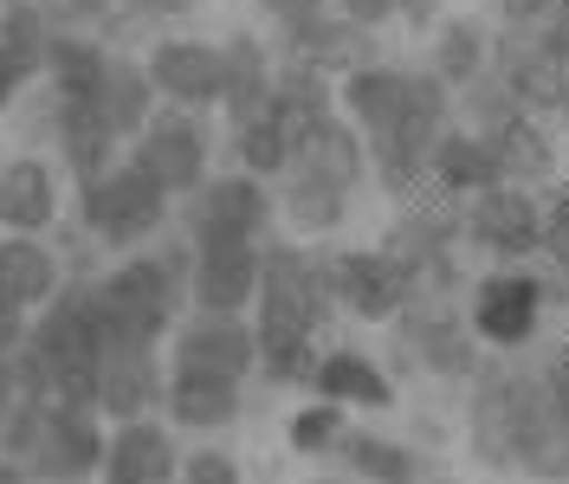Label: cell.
<instances>
[{
  "mask_svg": "<svg viewBox=\"0 0 569 484\" xmlns=\"http://www.w3.org/2000/svg\"><path fill=\"white\" fill-rule=\"evenodd\" d=\"M98 284V323H104V349H162L169 330L188 311V240H149L142 252L117 259Z\"/></svg>",
  "mask_w": 569,
  "mask_h": 484,
  "instance_id": "6da1fadb",
  "label": "cell"
},
{
  "mask_svg": "<svg viewBox=\"0 0 569 484\" xmlns=\"http://www.w3.org/2000/svg\"><path fill=\"white\" fill-rule=\"evenodd\" d=\"M130 155L181 201L188 188H201V181L213 174L208 117H201V110H181V104H156V117L130 137Z\"/></svg>",
  "mask_w": 569,
  "mask_h": 484,
  "instance_id": "52a82bcc",
  "label": "cell"
},
{
  "mask_svg": "<svg viewBox=\"0 0 569 484\" xmlns=\"http://www.w3.org/2000/svg\"><path fill=\"white\" fill-rule=\"evenodd\" d=\"M181 433H227L247 414V381L208 375V369H162V407Z\"/></svg>",
  "mask_w": 569,
  "mask_h": 484,
  "instance_id": "2e32d148",
  "label": "cell"
},
{
  "mask_svg": "<svg viewBox=\"0 0 569 484\" xmlns=\"http://www.w3.org/2000/svg\"><path fill=\"white\" fill-rule=\"evenodd\" d=\"M330 13L350 20V27H362V33H382L395 20V0H330Z\"/></svg>",
  "mask_w": 569,
  "mask_h": 484,
  "instance_id": "74e56055",
  "label": "cell"
},
{
  "mask_svg": "<svg viewBox=\"0 0 569 484\" xmlns=\"http://www.w3.org/2000/svg\"><path fill=\"white\" fill-rule=\"evenodd\" d=\"M220 65H227V123H252V117H266L272 110V46L259 33H233L220 46Z\"/></svg>",
  "mask_w": 569,
  "mask_h": 484,
  "instance_id": "83f0119b",
  "label": "cell"
},
{
  "mask_svg": "<svg viewBox=\"0 0 569 484\" xmlns=\"http://www.w3.org/2000/svg\"><path fill=\"white\" fill-rule=\"evenodd\" d=\"M46 39H52V7L46 0H0V46L20 65H46Z\"/></svg>",
  "mask_w": 569,
  "mask_h": 484,
  "instance_id": "1f68e13d",
  "label": "cell"
},
{
  "mask_svg": "<svg viewBox=\"0 0 569 484\" xmlns=\"http://www.w3.org/2000/svg\"><path fill=\"white\" fill-rule=\"evenodd\" d=\"M505 446H511V472L525 478H569V426L557 401L543 394L537 369H511L505 362Z\"/></svg>",
  "mask_w": 569,
  "mask_h": 484,
  "instance_id": "277c9868",
  "label": "cell"
},
{
  "mask_svg": "<svg viewBox=\"0 0 569 484\" xmlns=\"http://www.w3.org/2000/svg\"><path fill=\"white\" fill-rule=\"evenodd\" d=\"M259 13H266L279 33H298V27H311L318 13H330V0H259Z\"/></svg>",
  "mask_w": 569,
  "mask_h": 484,
  "instance_id": "d590c367",
  "label": "cell"
},
{
  "mask_svg": "<svg viewBox=\"0 0 569 484\" xmlns=\"http://www.w3.org/2000/svg\"><path fill=\"white\" fill-rule=\"evenodd\" d=\"M557 117H563V130H569V71H563V91H557Z\"/></svg>",
  "mask_w": 569,
  "mask_h": 484,
  "instance_id": "f6af8a7d",
  "label": "cell"
},
{
  "mask_svg": "<svg viewBox=\"0 0 569 484\" xmlns=\"http://www.w3.org/2000/svg\"><path fill=\"white\" fill-rule=\"evenodd\" d=\"M543 311H550V298H543V278L531 265H492V272L472 278V291H466V330L479 336V349H531L537 330H543Z\"/></svg>",
  "mask_w": 569,
  "mask_h": 484,
  "instance_id": "3957f363",
  "label": "cell"
},
{
  "mask_svg": "<svg viewBox=\"0 0 569 484\" xmlns=\"http://www.w3.org/2000/svg\"><path fill=\"white\" fill-rule=\"evenodd\" d=\"M110 52H117V46H110L104 33H91V27H52L39 78L52 84V98H91L98 78H104V65H110Z\"/></svg>",
  "mask_w": 569,
  "mask_h": 484,
  "instance_id": "484cf974",
  "label": "cell"
},
{
  "mask_svg": "<svg viewBox=\"0 0 569 484\" xmlns=\"http://www.w3.org/2000/svg\"><path fill=\"white\" fill-rule=\"evenodd\" d=\"M33 78H39L33 65H20V59H13V52L0 46V110H13V104H20V91H27Z\"/></svg>",
  "mask_w": 569,
  "mask_h": 484,
  "instance_id": "60d3db41",
  "label": "cell"
},
{
  "mask_svg": "<svg viewBox=\"0 0 569 484\" xmlns=\"http://www.w3.org/2000/svg\"><path fill=\"white\" fill-rule=\"evenodd\" d=\"M201 0H117V20H181Z\"/></svg>",
  "mask_w": 569,
  "mask_h": 484,
  "instance_id": "ab89813d",
  "label": "cell"
},
{
  "mask_svg": "<svg viewBox=\"0 0 569 484\" xmlns=\"http://www.w3.org/2000/svg\"><path fill=\"white\" fill-rule=\"evenodd\" d=\"M311 484H362V478H350V472H318Z\"/></svg>",
  "mask_w": 569,
  "mask_h": 484,
  "instance_id": "ee69618b",
  "label": "cell"
},
{
  "mask_svg": "<svg viewBox=\"0 0 569 484\" xmlns=\"http://www.w3.org/2000/svg\"><path fill=\"white\" fill-rule=\"evenodd\" d=\"M84 104H98V117L110 123V137L117 142H130L156 117V84H149V71H142V59H130V52H110V65L104 78H98V91L84 98Z\"/></svg>",
  "mask_w": 569,
  "mask_h": 484,
  "instance_id": "4316f807",
  "label": "cell"
},
{
  "mask_svg": "<svg viewBox=\"0 0 569 484\" xmlns=\"http://www.w3.org/2000/svg\"><path fill=\"white\" fill-rule=\"evenodd\" d=\"M259 298V240H201L188 245V311L247 316Z\"/></svg>",
  "mask_w": 569,
  "mask_h": 484,
  "instance_id": "4fadbf2b",
  "label": "cell"
},
{
  "mask_svg": "<svg viewBox=\"0 0 569 484\" xmlns=\"http://www.w3.org/2000/svg\"><path fill=\"white\" fill-rule=\"evenodd\" d=\"M323 272H330V298L337 311L356 323H395V316L415 304V284L395 265L382 245H343V252H323Z\"/></svg>",
  "mask_w": 569,
  "mask_h": 484,
  "instance_id": "ba28073f",
  "label": "cell"
},
{
  "mask_svg": "<svg viewBox=\"0 0 569 484\" xmlns=\"http://www.w3.org/2000/svg\"><path fill=\"white\" fill-rule=\"evenodd\" d=\"M0 484H33V478H27V472H20L13 458H0Z\"/></svg>",
  "mask_w": 569,
  "mask_h": 484,
  "instance_id": "7bdbcfd3",
  "label": "cell"
},
{
  "mask_svg": "<svg viewBox=\"0 0 569 484\" xmlns=\"http://www.w3.org/2000/svg\"><path fill=\"white\" fill-rule=\"evenodd\" d=\"M176 472H181V446L169 420L142 414V420H117L104 433L98 484H176Z\"/></svg>",
  "mask_w": 569,
  "mask_h": 484,
  "instance_id": "9a60e30c",
  "label": "cell"
},
{
  "mask_svg": "<svg viewBox=\"0 0 569 484\" xmlns=\"http://www.w3.org/2000/svg\"><path fill=\"white\" fill-rule=\"evenodd\" d=\"M311 387H318L323 401H337V407H362V414L395 407V381L382 375V362H376L369 349H350V343H323L318 349Z\"/></svg>",
  "mask_w": 569,
  "mask_h": 484,
  "instance_id": "7402d4cb",
  "label": "cell"
},
{
  "mask_svg": "<svg viewBox=\"0 0 569 484\" xmlns=\"http://www.w3.org/2000/svg\"><path fill=\"white\" fill-rule=\"evenodd\" d=\"M59 213H66V201H59V169L46 162V155H7L0 162V233H52L59 226Z\"/></svg>",
  "mask_w": 569,
  "mask_h": 484,
  "instance_id": "e0dca14e",
  "label": "cell"
},
{
  "mask_svg": "<svg viewBox=\"0 0 569 484\" xmlns=\"http://www.w3.org/2000/svg\"><path fill=\"white\" fill-rule=\"evenodd\" d=\"M537 381H543V394L557 401V414H563V426H569V343H557L537 362Z\"/></svg>",
  "mask_w": 569,
  "mask_h": 484,
  "instance_id": "8d00e7d4",
  "label": "cell"
},
{
  "mask_svg": "<svg viewBox=\"0 0 569 484\" xmlns=\"http://www.w3.org/2000/svg\"><path fill=\"white\" fill-rule=\"evenodd\" d=\"M401 104H408V71L389 65V59H369V65L337 78V117L356 123L362 137H382L401 117Z\"/></svg>",
  "mask_w": 569,
  "mask_h": 484,
  "instance_id": "cb8c5ba5",
  "label": "cell"
},
{
  "mask_svg": "<svg viewBox=\"0 0 569 484\" xmlns=\"http://www.w3.org/2000/svg\"><path fill=\"white\" fill-rule=\"evenodd\" d=\"M395 20L415 27V33H433L440 27V0H395Z\"/></svg>",
  "mask_w": 569,
  "mask_h": 484,
  "instance_id": "b9f144b4",
  "label": "cell"
},
{
  "mask_svg": "<svg viewBox=\"0 0 569 484\" xmlns=\"http://www.w3.org/2000/svg\"><path fill=\"white\" fill-rule=\"evenodd\" d=\"M169 220H176V194L137 155H117L98 181L78 188V226L104 252H142L149 240L169 233Z\"/></svg>",
  "mask_w": 569,
  "mask_h": 484,
  "instance_id": "7a4b0ae2",
  "label": "cell"
},
{
  "mask_svg": "<svg viewBox=\"0 0 569 484\" xmlns=\"http://www.w3.org/2000/svg\"><path fill=\"white\" fill-rule=\"evenodd\" d=\"M389 330H395V355L421 375L472 381V369H479V336L466 330V316L447 298H415Z\"/></svg>",
  "mask_w": 569,
  "mask_h": 484,
  "instance_id": "8992f818",
  "label": "cell"
},
{
  "mask_svg": "<svg viewBox=\"0 0 569 484\" xmlns=\"http://www.w3.org/2000/svg\"><path fill=\"white\" fill-rule=\"evenodd\" d=\"M162 407V362L156 349H104L98 362V420H142Z\"/></svg>",
  "mask_w": 569,
  "mask_h": 484,
  "instance_id": "44dd1931",
  "label": "cell"
},
{
  "mask_svg": "<svg viewBox=\"0 0 569 484\" xmlns=\"http://www.w3.org/2000/svg\"><path fill=\"white\" fill-rule=\"evenodd\" d=\"M176 484H247V472H240V458L227 446H194V452H181Z\"/></svg>",
  "mask_w": 569,
  "mask_h": 484,
  "instance_id": "836d02e7",
  "label": "cell"
},
{
  "mask_svg": "<svg viewBox=\"0 0 569 484\" xmlns=\"http://www.w3.org/2000/svg\"><path fill=\"white\" fill-rule=\"evenodd\" d=\"M59 284H66V265L39 233H0V304L7 311L33 316Z\"/></svg>",
  "mask_w": 569,
  "mask_h": 484,
  "instance_id": "603a6c76",
  "label": "cell"
},
{
  "mask_svg": "<svg viewBox=\"0 0 569 484\" xmlns=\"http://www.w3.org/2000/svg\"><path fill=\"white\" fill-rule=\"evenodd\" d=\"M563 0H498V27H543Z\"/></svg>",
  "mask_w": 569,
  "mask_h": 484,
  "instance_id": "f35d334b",
  "label": "cell"
},
{
  "mask_svg": "<svg viewBox=\"0 0 569 484\" xmlns=\"http://www.w3.org/2000/svg\"><path fill=\"white\" fill-rule=\"evenodd\" d=\"M142 71H149V84H156L162 104H181V110H201L208 117L227 98V65H220V46L213 39H188V33L149 39Z\"/></svg>",
  "mask_w": 569,
  "mask_h": 484,
  "instance_id": "8fae6325",
  "label": "cell"
},
{
  "mask_svg": "<svg viewBox=\"0 0 569 484\" xmlns=\"http://www.w3.org/2000/svg\"><path fill=\"white\" fill-rule=\"evenodd\" d=\"M350 194H356V188L330 181V174L311 169V162H284L279 188H272V208L284 213V226H291V233L323 240V233H337V226L350 220Z\"/></svg>",
  "mask_w": 569,
  "mask_h": 484,
  "instance_id": "ac0fdd59",
  "label": "cell"
},
{
  "mask_svg": "<svg viewBox=\"0 0 569 484\" xmlns=\"http://www.w3.org/2000/svg\"><path fill=\"white\" fill-rule=\"evenodd\" d=\"M518 98L525 110H557V91H563V52L550 46V33L543 27H498L492 33V65H486Z\"/></svg>",
  "mask_w": 569,
  "mask_h": 484,
  "instance_id": "5bb4252c",
  "label": "cell"
},
{
  "mask_svg": "<svg viewBox=\"0 0 569 484\" xmlns=\"http://www.w3.org/2000/svg\"><path fill=\"white\" fill-rule=\"evenodd\" d=\"M272 181H259L247 169H227L208 174L201 188L181 194V240L201 245V240H266L272 233Z\"/></svg>",
  "mask_w": 569,
  "mask_h": 484,
  "instance_id": "5b68a950",
  "label": "cell"
},
{
  "mask_svg": "<svg viewBox=\"0 0 569 484\" xmlns=\"http://www.w3.org/2000/svg\"><path fill=\"white\" fill-rule=\"evenodd\" d=\"M486 142H492V155H498V169H505L511 188H550V181H557V142L543 130V117L518 110V117L498 123Z\"/></svg>",
  "mask_w": 569,
  "mask_h": 484,
  "instance_id": "f1b7e54d",
  "label": "cell"
},
{
  "mask_svg": "<svg viewBox=\"0 0 569 484\" xmlns=\"http://www.w3.org/2000/svg\"><path fill=\"white\" fill-rule=\"evenodd\" d=\"M486 65H492V33H486V20L453 13V20L433 27V59H427V71H433L447 91H466Z\"/></svg>",
  "mask_w": 569,
  "mask_h": 484,
  "instance_id": "4dcf8cb0",
  "label": "cell"
},
{
  "mask_svg": "<svg viewBox=\"0 0 569 484\" xmlns=\"http://www.w3.org/2000/svg\"><path fill=\"white\" fill-rule=\"evenodd\" d=\"M537 213H543V252H569V181H550L537 194Z\"/></svg>",
  "mask_w": 569,
  "mask_h": 484,
  "instance_id": "e575fe53",
  "label": "cell"
},
{
  "mask_svg": "<svg viewBox=\"0 0 569 484\" xmlns=\"http://www.w3.org/2000/svg\"><path fill=\"white\" fill-rule=\"evenodd\" d=\"M104 420L91 407H66V401H46L39 414V440L27 452V478L33 484H91L98 478V458H104Z\"/></svg>",
  "mask_w": 569,
  "mask_h": 484,
  "instance_id": "9c48e42d",
  "label": "cell"
},
{
  "mask_svg": "<svg viewBox=\"0 0 569 484\" xmlns=\"http://www.w3.org/2000/svg\"><path fill=\"white\" fill-rule=\"evenodd\" d=\"M46 137H52V149L66 155V174L84 188V181H98V174L117 162V149L123 142L110 137V123L98 117V104H84V98H52V110H46Z\"/></svg>",
  "mask_w": 569,
  "mask_h": 484,
  "instance_id": "d6986e66",
  "label": "cell"
},
{
  "mask_svg": "<svg viewBox=\"0 0 569 484\" xmlns=\"http://www.w3.org/2000/svg\"><path fill=\"white\" fill-rule=\"evenodd\" d=\"M460 245L492 252V259H537V252H543L537 188H511V181H498V188H486V194L460 201Z\"/></svg>",
  "mask_w": 569,
  "mask_h": 484,
  "instance_id": "30bf717a",
  "label": "cell"
},
{
  "mask_svg": "<svg viewBox=\"0 0 569 484\" xmlns=\"http://www.w3.org/2000/svg\"><path fill=\"white\" fill-rule=\"evenodd\" d=\"M291 162H311V169H323L330 181L356 188V181L369 174V142H362L356 123H343V117L330 110V117H318V123H305V137H298V149H291Z\"/></svg>",
  "mask_w": 569,
  "mask_h": 484,
  "instance_id": "f546056e",
  "label": "cell"
},
{
  "mask_svg": "<svg viewBox=\"0 0 569 484\" xmlns=\"http://www.w3.org/2000/svg\"><path fill=\"white\" fill-rule=\"evenodd\" d=\"M169 369H208V375L247 381L252 369H259V336H252V316L181 311V323L169 330Z\"/></svg>",
  "mask_w": 569,
  "mask_h": 484,
  "instance_id": "7c38bea8",
  "label": "cell"
},
{
  "mask_svg": "<svg viewBox=\"0 0 569 484\" xmlns=\"http://www.w3.org/2000/svg\"><path fill=\"white\" fill-rule=\"evenodd\" d=\"M343 426H350V414L337 407V401H311V407H298L291 414V426H284V446L298 452V458H330V446L343 440Z\"/></svg>",
  "mask_w": 569,
  "mask_h": 484,
  "instance_id": "d6a6232c",
  "label": "cell"
},
{
  "mask_svg": "<svg viewBox=\"0 0 569 484\" xmlns=\"http://www.w3.org/2000/svg\"><path fill=\"white\" fill-rule=\"evenodd\" d=\"M330 465L362 484H421V472H427L421 452L389 440V433H376V426H343V440L330 446Z\"/></svg>",
  "mask_w": 569,
  "mask_h": 484,
  "instance_id": "d4e9b609",
  "label": "cell"
},
{
  "mask_svg": "<svg viewBox=\"0 0 569 484\" xmlns=\"http://www.w3.org/2000/svg\"><path fill=\"white\" fill-rule=\"evenodd\" d=\"M505 169H498L492 142L479 137V130H466V123H447L433 149H427V188H440V194H453V201H472V194H486L498 188Z\"/></svg>",
  "mask_w": 569,
  "mask_h": 484,
  "instance_id": "ffe728a7",
  "label": "cell"
}]
</instances>
